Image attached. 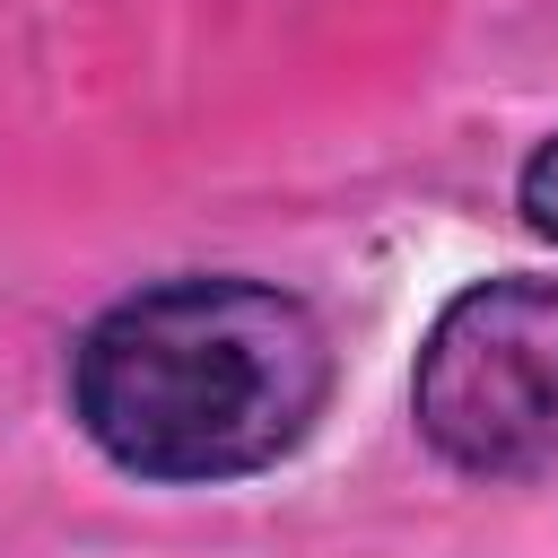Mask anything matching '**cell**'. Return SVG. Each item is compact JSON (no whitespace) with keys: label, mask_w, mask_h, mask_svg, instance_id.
<instances>
[{"label":"cell","mask_w":558,"mask_h":558,"mask_svg":"<svg viewBox=\"0 0 558 558\" xmlns=\"http://www.w3.org/2000/svg\"><path fill=\"white\" fill-rule=\"evenodd\" d=\"M514 201H523V218H532V227L558 244V140H541V148H532V166H523Z\"/></svg>","instance_id":"3"},{"label":"cell","mask_w":558,"mask_h":558,"mask_svg":"<svg viewBox=\"0 0 558 558\" xmlns=\"http://www.w3.org/2000/svg\"><path fill=\"white\" fill-rule=\"evenodd\" d=\"M418 436L480 480L558 462V279H488L453 296L410 384Z\"/></svg>","instance_id":"2"},{"label":"cell","mask_w":558,"mask_h":558,"mask_svg":"<svg viewBox=\"0 0 558 558\" xmlns=\"http://www.w3.org/2000/svg\"><path fill=\"white\" fill-rule=\"evenodd\" d=\"M331 392L323 323L262 279H166L105 305L70 357V410L131 480H244L305 445Z\"/></svg>","instance_id":"1"}]
</instances>
